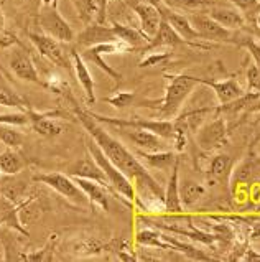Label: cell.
Listing matches in <instances>:
<instances>
[{"instance_id":"28","label":"cell","mask_w":260,"mask_h":262,"mask_svg":"<svg viewBox=\"0 0 260 262\" xmlns=\"http://www.w3.org/2000/svg\"><path fill=\"white\" fill-rule=\"evenodd\" d=\"M232 170V159L226 154H218L212 157L209 163V177L216 182H224L231 177Z\"/></svg>"},{"instance_id":"49","label":"cell","mask_w":260,"mask_h":262,"mask_svg":"<svg viewBox=\"0 0 260 262\" xmlns=\"http://www.w3.org/2000/svg\"><path fill=\"white\" fill-rule=\"evenodd\" d=\"M104 2H107V0H104Z\"/></svg>"},{"instance_id":"9","label":"cell","mask_w":260,"mask_h":262,"mask_svg":"<svg viewBox=\"0 0 260 262\" xmlns=\"http://www.w3.org/2000/svg\"><path fill=\"white\" fill-rule=\"evenodd\" d=\"M191 25L201 36V40L216 41V43H234L232 30H227L219 25L216 20H212L207 13H191L190 15Z\"/></svg>"},{"instance_id":"34","label":"cell","mask_w":260,"mask_h":262,"mask_svg":"<svg viewBox=\"0 0 260 262\" xmlns=\"http://www.w3.org/2000/svg\"><path fill=\"white\" fill-rule=\"evenodd\" d=\"M107 246L101 243V239L98 237H87V239H81L76 244H74V252L79 254V256H91V254H99L106 249Z\"/></svg>"},{"instance_id":"7","label":"cell","mask_w":260,"mask_h":262,"mask_svg":"<svg viewBox=\"0 0 260 262\" xmlns=\"http://www.w3.org/2000/svg\"><path fill=\"white\" fill-rule=\"evenodd\" d=\"M28 36L35 45V48L38 50V53L43 58H46L48 61L53 63L55 66H59V68L64 70H69L73 66L69 55L61 47V41L55 40L53 36H50L46 33H30Z\"/></svg>"},{"instance_id":"12","label":"cell","mask_w":260,"mask_h":262,"mask_svg":"<svg viewBox=\"0 0 260 262\" xmlns=\"http://www.w3.org/2000/svg\"><path fill=\"white\" fill-rule=\"evenodd\" d=\"M196 83L212 89V93H214V96L218 97L221 106H224V104H229V102H232L235 99H239V97H242L244 94H246L244 88L237 83V79H234V78H229V79H224V81H212V79L196 78Z\"/></svg>"},{"instance_id":"40","label":"cell","mask_w":260,"mask_h":262,"mask_svg":"<svg viewBox=\"0 0 260 262\" xmlns=\"http://www.w3.org/2000/svg\"><path fill=\"white\" fill-rule=\"evenodd\" d=\"M55 243H56V236H51V239L46 243L44 248L27 254L25 260H38V262H41V260H51V259H53L51 254H53V249H55Z\"/></svg>"},{"instance_id":"11","label":"cell","mask_w":260,"mask_h":262,"mask_svg":"<svg viewBox=\"0 0 260 262\" xmlns=\"http://www.w3.org/2000/svg\"><path fill=\"white\" fill-rule=\"evenodd\" d=\"M9 66H10L12 73L18 79L27 81V83H35V84L44 86L38 71H36V66L33 64L32 58L28 56V53L25 50L17 48L15 51H12L10 59H9Z\"/></svg>"},{"instance_id":"25","label":"cell","mask_w":260,"mask_h":262,"mask_svg":"<svg viewBox=\"0 0 260 262\" xmlns=\"http://www.w3.org/2000/svg\"><path fill=\"white\" fill-rule=\"evenodd\" d=\"M110 27H112L117 40L125 43L130 50H144L147 47V43L150 41L142 32H140V30L133 28V27L119 24V21H114Z\"/></svg>"},{"instance_id":"30","label":"cell","mask_w":260,"mask_h":262,"mask_svg":"<svg viewBox=\"0 0 260 262\" xmlns=\"http://www.w3.org/2000/svg\"><path fill=\"white\" fill-rule=\"evenodd\" d=\"M79 55L83 56V59H84L86 63H92V64H96L101 71H104L106 74H109V76L112 78V79H115V81L122 79V74H121V73H117V71L112 68V66L107 64L106 61H104V58H102L104 55L101 53L99 50H96V47L84 48Z\"/></svg>"},{"instance_id":"17","label":"cell","mask_w":260,"mask_h":262,"mask_svg":"<svg viewBox=\"0 0 260 262\" xmlns=\"http://www.w3.org/2000/svg\"><path fill=\"white\" fill-rule=\"evenodd\" d=\"M163 205H165V211L167 214H181L183 213V205H181V198H180V157L175 162V165L172 168V175L167 183L165 188V196H163Z\"/></svg>"},{"instance_id":"10","label":"cell","mask_w":260,"mask_h":262,"mask_svg":"<svg viewBox=\"0 0 260 262\" xmlns=\"http://www.w3.org/2000/svg\"><path fill=\"white\" fill-rule=\"evenodd\" d=\"M25 112L28 114L30 125L32 129L41 137H56L59 134H63L64 127L55 119H58L59 112L58 111H46V112H38L32 107H27Z\"/></svg>"},{"instance_id":"3","label":"cell","mask_w":260,"mask_h":262,"mask_svg":"<svg viewBox=\"0 0 260 262\" xmlns=\"http://www.w3.org/2000/svg\"><path fill=\"white\" fill-rule=\"evenodd\" d=\"M167 78H168L167 93L161 104L157 106V109L165 117H172L180 112L183 102L195 91L198 83L195 76H188V74H173V76L167 74Z\"/></svg>"},{"instance_id":"33","label":"cell","mask_w":260,"mask_h":262,"mask_svg":"<svg viewBox=\"0 0 260 262\" xmlns=\"http://www.w3.org/2000/svg\"><path fill=\"white\" fill-rule=\"evenodd\" d=\"M0 142L9 148H18L23 144V134L15 129V125L0 124Z\"/></svg>"},{"instance_id":"18","label":"cell","mask_w":260,"mask_h":262,"mask_svg":"<svg viewBox=\"0 0 260 262\" xmlns=\"http://www.w3.org/2000/svg\"><path fill=\"white\" fill-rule=\"evenodd\" d=\"M181 45H193V43L183 40L173 30V27L165 18H161V24L157 30V33L153 35V38H150V41L147 43V47L142 51H150L158 48H175V47H181Z\"/></svg>"},{"instance_id":"16","label":"cell","mask_w":260,"mask_h":262,"mask_svg":"<svg viewBox=\"0 0 260 262\" xmlns=\"http://www.w3.org/2000/svg\"><path fill=\"white\" fill-rule=\"evenodd\" d=\"M66 173L73 178L94 180V182H99L109 188L106 175H104V171L101 170V167L98 165V163H96V160L92 159V155L89 152H86L84 157H81V159H78L74 163H71V165L68 167V170H66Z\"/></svg>"},{"instance_id":"41","label":"cell","mask_w":260,"mask_h":262,"mask_svg":"<svg viewBox=\"0 0 260 262\" xmlns=\"http://www.w3.org/2000/svg\"><path fill=\"white\" fill-rule=\"evenodd\" d=\"M247 84H249V91L260 93V66L255 63H252L247 70Z\"/></svg>"},{"instance_id":"38","label":"cell","mask_w":260,"mask_h":262,"mask_svg":"<svg viewBox=\"0 0 260 262\" xmlns=\"http://www.w3.org/2000/svg\"><path fill=\"white\" fill-rule=\"evenodd\" d=\"M145 55L142 61L138 63V68H152V66H157L160 63H165L167 59L172 58V53H170L168 50H160V51H145Z\"/></svg>"},{"instance_id":"4","label":"cell","mask_w":260,"mask_h":262,"mask_svg":"<svg viewBox=\"0 0 260 262\" xmlns=\"http://www.w3.org/2000/svg\"><path fill=\"white\" fill-rule=\"evenodd\" d=\"M89 114H91V117H94L98 122L114 125V127H119V129H121V127L145 129V130L157 134L158 137L165 139V140H173V137H175V124L172 121H165V119H142V117L117 119V117H106L101 114H94V112H89Z\"/></svg>"},{"instance_id":"45","label":"cell","mask_w":260,"mask_h":262,"mask_svg":"<svg viewBox=\"0 0 260 262\" xmlns=\"http://www.w3.org/2000/svg\"><path fill=\"white\" fill-rule=\"evenodd\" d=\"M4 27H5V18H4L2 12H0V33L4 32Z\"/></svg>"},{"instance_id":"35","label":"cell","mask_w":260,"mask_h":262,"mask_svg":"<svg viewBox=\"0 0 260 262\" xmlns=\"http://www.w3.org/2000/svg\"><path fill=\"white\" fill-rule=\"evenodd\" d=\"M229 2L242 13V17L246 18V21L254 24L255 17L260 12V0H229Z\"/></svg>"},{"instance_id":"44","label":"cell","mask_w":260,"mask_h":262,"mask_svg":"<svg viewBox=\"0 0 260 262\" xmlns=\"http://www.w3.org/2000/svg\"><path fill=\"white\" fill-rule=\"evenodd\" d=\"M140 4H150V5H155V7H160L163 4V0H137Z\"/></svg>"},{"instance_id":"6","label":"cell","mask_w":260,"mask_h":262,"mask_svg":"<svg viewBox=\"0 0 260 262\" xmlns=\"http://www.w3.org/2000/svg\"><path fill=\"white\" fill-rule=\"evenodd\" d=\"M38 24L43 30V33L53 36L55 40L61 43L74 41V30L68 24V20L59 13L56 2L43 7V10L40 12V17H38Z\"/></svg>"},{"instance_id":"13","label":"cell","mask_w":260,"mask_h":262,"mask_svg":"<svg viewBox=\"0 0 260 262\" xmlns=\"http://www.w3.org/2000/svg\"><path fill=\"white\" fill-rule=\"evenodd\" d=\"M158 9L161 12V17L173 27V30L181 36L183 40L193 43L195 47H201L199 43H196V40H201V36H199V33L195 30V27L191 25V21L186 15L176 12L175 9H170V7H167V5L163 7V4L158 7Z\"/></svg>"},{"instance_id":"50","label":"cell","mask_w":260,"mask_h":262,"mask_svg":"<svg viewBox=\"0 0 260 262\" xmlns=\"http://www.w3.org/2000/svg\"><path fill=\"white\" fill-rule=\"evenodd\" d=\"M258 101H260V97H258Z\"/></svg>"},{"instance_id":"8","label":"cell","mask_w":260,"mask_h":262,"mask_svg":"<svg viewBox=\"0 0 260 262\" xmlns=\"http://www.w3.org/2000/svg\"><path fill=\"white\" fill-rule=\"evenodd\" d=\"M227 136V125L224 117H214L212 121H207L196 130V144L204 152H212L222 147Z\"/></svg>"},{"instance_id":"26","label":"cell","mask_w":260,"mask_h":262,"mask_svg":"<svg viewBox=\"0 0 260 262\" xmlns=\"http://www.w3.org/2000/svg\"><path fill=\"white\" fill-rule=\"evenodd\" d=\"M27 188H28V185L23 180H17L15 175H9V178H5L2 186H0V193H2V196L9 201L10 205L15 206L27 198Z\"/></svg>"},{"instance_id":"1","label":"cell","mask_w":260,"mask_h":262,"mask_svg":"<svg viewBox=\"0 0 260 262\" xmlns=\"http://www.w3.org/2000/svg\"><path fill=\"white\" fill-rule=\"evenodd\" d=\"M73 102H74V112H76L78 121L83 124L87 136L102 148V152L109 157V160L122 173H125L132 180L140 206L145 211H157V213L165 211V205H163L165 190L161 188V185L157 180L148 173V168L138 160V157L133 152H130L121 140L110 136L104 127L99 125V122L94 117H91L87 111L78 106L76 101L73 99Z\"/></svg>"},{"instance_id":"27","label":"cell","mask_w":260,"mask_h":262,"mask_svg":"<svg viewBox=\"0 0 260 262\" xmlns=\"http://www.w3.org/2000/svg\"><path fill=\"white\" fill-rule=\"evenodd\" d=\"M25 168V160L15 148H9L0 154V175H18Z\"/></svg>"},{"instance_id":"22","label":"cell","mask_w":260,"mask_h":262,"mask_svg":"<svg viewBox=\"0 0 260 262\" xmlns=\"http://www.w3.org/2000/svg\"><path fill=\"white\" fill-rule=\"evenodd\" d=\"M207 15L216 20L219 25H222L227 30H241L246 25V18L242 17V13L235 9V7H222V5H211Z\"/></svg>"},{"instance_id":"32","label":"cell","mask_w":260,"mask_h":262,"mask_svg":"<svg viewBox=\"0 0 260 262\" xmlns=\"http://www.w3.org/2000/svg\"><path fill=\"white\" fill-rule=\"evenodd\" d=\"M0 106L17 107L20 111H25L27 107H30V104L18 93H15L13 89L7 86H0Z\"/></svg>"},{"instance_id":"43","label":"cell","mask_w":260,"mask_h":262,"mask_svg":"<svg viewBox=\"0 0 260 262\" xmlns=\"http://www.w3.org/2000/svg\"><path fill=\"white\" fill-rule=\"evenodd\" d=\"M260 237V223H252V233H250V239H258Z\"/></svg>"},{"instance_id":"46","label":"cell","mask_w":260,"mask_h":262,"mask_svg":"<svg viewBox=\"0 0 260 262\" xmlns=\"http://www.w3.org/2000/svg\"><path fill=\"white\" fill-rule=\"evenodd\" d=\"M5 246L2 244V243H0V260H5Z\"/></svg>"},{"instance_id":"20","label":"cell","mask_w":260,"mask_h":262,"mask_svg":"<svg viewBox=\"0 0 260 262\" xmlns=\"http://www.w3.org/2000/svg\"><path fill=\"white\" fill-rule=\"evenodd\" d=\"M81 190L84 191V194L89 200V205L91 206H98L102 211H109L110 203H109V188L104 186L99 182H94V180H87V178H74Z\"/></svg>"},{"instance_id":"24","label":"cell","mask_w":260,"mask_h":262,"mask_svg":"<svg viewBox=\"0 0 260 262\" xmlns=\"http://www.w3.org/2000/svg\"><path fill=\"white\" fill-rule=\"evenodd\" d=\"M76 12L83 24L89 25L92 21L104 24V13H106V4L101 0H73Z\"/></svg>"},{"instance_id":"52","label":"cell","mask_w":260,"mask_h":262,"mask_svg":"<svg viewBox=\"0 0 260 262\" xmlns=\"http://www.w3.org/2000/svg\"><path fill=\"white\" fill-rule=\"evenodd\" d=\"M258 43H260V41H258Z\"/></svg>"},{"instance_id":"14","label":"cell","mask_w":260,"mask_h":262,"mask_svg":"<svg viewBox=\"0 0 260 262\" xmlns=\"http://www.w3.org/2000/svg\"><path fill=\"white\" fill-rule=\"evenodd\" d=\"M76 45L79 48H89L96 47L101 43H109V41H117V36L114 33L112 27H106L99 21H92V24L86 25V28L81 32L76 38Z\"/></svg>"},{"instance_id":"5","label":"cell","mask_w":260,"mask_h":262,"mask_svg":"<svg viewBox=\"0 0 260 262\" xmlns=\"http://www.w3.org/2000/svg\"><path fill=\"white\" fill-rule=\"evenodd\" d=\"M33 182L36 183H43L48 188L55 190L59 193L61 196H64L71 203L78 205V206H86L89 205V200L84 194V191L79 188L76 180L69 177L68 173H59V171H53V173H43V175H36L33 178Z\"/></svg>"},{"instance_id":"19","label":"cell","mask_w":260,"mask_h":262,"mask_svg":"<svg viewBox=\"0 0 260 262\" xmlns=\"http://www.w3.org/2000/svg\"><path fill=\"white\" fill-rule=\"evenodd\" d=\"M133 12L137 13L140 20V32H142L148 40L153 38V35L157 33V30L161 24V12L158 7L150 4H133Z\"/></svg>"},{"instance_id":"42","label":"cell","mask_w":260,"mask_h":262,"mask_svg":"<svg viewBox=\"0 0 260 262\" xmlns=\"http://www.w3.org/2000/svg\"><path fill=\"white\" fill-rule=\"evenodd\" d=\"M241 45L249 51V55L252 56V59H254V63L257 66H260V43H257L252 38H244L241 41Z\"/></svg>"},{"instance_id":"51","label":"cell","mask_w":260,"mask_h":262,"mask_svg":"<svg viewBox=\"0 0 260 262\" xmlns=\"http://www.w3.org/2000/svg\"><path fill=\"white\" fill-rule=\"evenodd\" d=\"M4 2H5V0H4Z\"/></svg>"},{"instance_id":"39","label":"cell","mask_w":260,"mask_h":262,"mask_svg":"<svg viewBox=\"0 0 260 262\" xmlns=\"http://www.w3.org/2000/svg\"><path fill=\"white\" fill-rule=\"evenodd\" d=\"M106 104H110V106H114L115 109H125L132 106L133 102H135V93L132 91H121L117 93L115 96L112 97H107V99H104Z\"/></svg>"},{"instance_id":"15","label":"cell","mask_w":260,"mask_h":262,"mask_svg":"<svg viewBox=\"0 0 260 262\" xmlns=\"http://www.w3.org/2000/svg\"><path fill=\"white\" fill-rule=\"evenodd\" d=\"M124 136L127 137L138 150L145 152H160L167 150V140L158 137L157 134L145 129H133V127H121Z\"/></svg>"},{"instance_id":"29","label":"cell","mask_w":260,"mask_h":262,"mask_svg":"<svg viewBox=\"0 0 260 262\" xmlns=\"http://www.w3.org/2000/svg\"><path fill=\"white\" fill-rule=\"evenodd\" d=\"M135 241L140 246H145V248H153V249H167V251H173V248L170 246L167 241H163L161 233L155 228H148V229H142L138 231L135 236Z\"/></svg>"},{"instance_id":"48","label":"cell","mask_w":260,"mask_h":262,"mask_svg":"<svg viewBox=\"0 0 260 262\" xmlns=\"http://www.w3.org/2000/svg\"><path fill=\"white\" fill-rule=\"evenodd\" d=\"M40 2H41L43 5H50V4H53V2H56V0H40Z\"/></svg>"},{"instance_id":"21","label":"cell","mask_w":260,"mask_h":262,"mask_svg":"<svg viewBox=\"0 0 260 262\" xmlns=\"http://www.w3.org/2000/svg\"><path fill=\"white\" fill-rule=\"evenodd\" d=\"M71 61H73L74 73H76V79H78V83L81 84V88L84 89L89 104H94L96 102L94 79H92L91 71H89V68H87V63L83 59V56L79 55L78 50H71Z\"/></svg>"},{"instance_id":"36","label":"cell","mask_w":260,"mask_h":262,"mask_svg":"<svg viewBox=\"0 0 260 262\" xmlns=\"http://www.w3.org/2000/svg\"><path fill=\"white\" fill-rule=\"evenodd\" d=\"M163 4L170 9H178V10H199V9H206V7L212 5V0H163Z\"/></svg>"},{"instance_id":"23","label":"cell","mask_w":260,"mask_h":262,"mask_svg":"<svg viewBox=\"0 0 260 262\" xmlns=\"http://www.w3.org/2000/svg\"><path fill=\"white\" fill-rule=\"evenodd\" d=\"M138 160L144 163L147 168H157V170H168L175 165L178 160V155L172 150H160V152H145V150H137L133 152Z\"/></svg>"},{"instance_id":"37","label":"cell","mask_w":260,"mask_h":262,"mask_svg":"<svg viewBox=\"0 0 260 262\" xmlns=\"http://www.w3.org/2000/svg\"><path fill=\"white\" fill-rule=\"evenodd\" d=\"M254 171H255V162L252 160V159H247V160H244L239 167H237L234 171H231V180H232V183H244V182H247V180L254 175Z\"/></svg>"},{"instance_id":"31","label":"cell","mask_w":260,"mask_h":262,"mask_svg":"<svg viewBox=\"0 0 260 262\" xmlns=\"http://www.w3.org/2000/svg\"><path fill=\"white\" fill-rule=\"evenodd\" d=\"M206 188L198 182H193V180H186L183 185H180V198H181V205L183 206H193L196 205L199 200L204 196Z\"/></svg>"},{"instance_id":"47","label":"cell","mask_w":260,"mask_h":262,"mask_svg":"<svg viewBox=\"0 0 260 262\" xmlns=\"http://www.w3.org/2000/svg\"><path fill=\"white\" fill-rule=\"evenodd\" d=\"M254 25L257 27V28H260V12H258V15L255 17V21H254Z\"/></svg>"},{"instance_id":"2","label":"cell","mask_w":260,"mask_h":262,"mask_svg":"<svg viewBox=\"0 0 260 262\" xmlns=\"http://www.w3.org/2000/svg\"><path fill=\"white\" fill-rule=\"evenodd\" d=\"M86 145H87V152L92 155V159L101 167V170L104 171V175H106V180L109 183L110 191L117 193L119 196L127 200L129 203H133V201L137 200V194H135V186H133L132 180L125 173H122V171L109 160V157L102 152V148L96 144L91 137L86 140Z\"/></svg>"}]
</instances>
